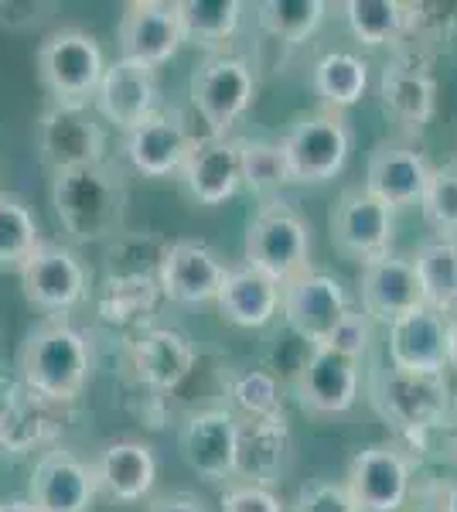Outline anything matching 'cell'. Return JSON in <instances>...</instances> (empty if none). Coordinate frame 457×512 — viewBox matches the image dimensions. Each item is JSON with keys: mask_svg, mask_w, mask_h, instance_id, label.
I'll return each mask as SVG.
<instances>
[{"mask_svg": "<svg viewBox=\"0 0 457 512\" xmlns=\"http://www.w3.org/2000/svg\"><path fill=\"white\" fill-rule=\"evenodd\" d=\"M246 267L267 274L273 284H290L311 270V222L297 205L270 198L246 229Z\"/></svg>", "mask_w": 457, "mask_h": 512, "instance_id": "cell-3", "label": "cell"}, {"mask_svg": "<svg viewBox=\"0 0 457 512\" xmlns=\"http://www.w3.org/2000/svg\"><path fill=\"white\" fill-rule=\"evenodd\" d=\"M331 243L352 260H376L393 243V209L382 205L365 185L345 188L328 212Z\"/></svg>", "mask_w": 457, "mask_h": 512, "instance_id": "cell-12", "label": "cell"}, {"mask_svg": "<svg viewBox=\"0 0 457 512\" xmlns=\"http://www.w3.org/2000/svg\"><path fill=\"white\" fill-rule=\"evenodd\" d=\"M116 41H120V59L140 62L147 69H161L178 55L185 45L178 21V4H164V0H130L123 7L120 28H116Z\"/></svg>", "mask_w": 457, "mask_h": 512, "instance_id": "cell-15", "label": "cell"}, {"mask_svg": "<svg viewBox=\"0 0 457 512\" xmlns=\"http://www.w3.org/2000/svg\"><path fill=\"white\" fill-rule=\"evenodd\" d=\"M284 154L290 164V178L297 185H328L342 175L352 154V127L345 113L318 110L294 120V127L284 134Z\"/></svg>", "mask_w": 457, "mask_h": 512, "instance_id": "cell-6", "label": "cell"}, {"mask_svg": "<svg viewBox=\"0 0 457 512\" xmlns=\"http://www.w3.org/2000/svg\"><path fill=\"white\" fill-rule=\"evenodd\" d=\"M195 137L188 134L185 120L171 110H157L154 117H147L140 127L127 134V161L134 164V171L147 178H168L174 171H181Z\"/></svg>", "mask_w": 457, "mask_h": 512, "instance_id": "cell-26", "label": "cell"}, {"mask_svg": "<svg viewBox=\"0 0 457 512\" xmlns=\"http://www.w3.org/2000/svg\"><path fill=\"white\" fill-rule=\"evenodd\" d=\"M239 168H243V185L260 198H277L290 185V164L280 140L239 137Z\"/></svg>", "mask_w": 457, "mask_h": 512, "instance_id": "cell-35", "label": "cell"}, {"mask_svg": "<svg viewBox=\"0 0 457 512\" xmlns=\"http://www.w3.org/2000/svg\"><path fill=\"white\" fill-rule=\"evenodd\" d=\"M161 294L157 287V274H113L106 277L103 291H99V315L110 325H137L140 318H147L154 311V301Z\"/></svg>", "mask_w": 457, "mask_h": 512, "instance_id": "cell-33", "label": "cell"}, {"mask_svg": "<svg viewBox=\"0 0 457 512\" xmlns=\"http://www.w3.org/2000/svg\"><path fill=\"white\" fill-rule=\"evenodd\" d=\"M18 274H21V291L28 297L31 308L45 311L52 318H62L65 311H72L76 304L86 301L89 274L69 246L41 243Z\"/></svg>", "mask_w": 457, "mask_h": 512, "instance_id": "cell-11", "label": "cell"}, {"mask_svg": "<svg viewBox=\"0 0 457 512\" xmlns=\"http://www.w3.org/2000/svg\"><path fill=\"white\" fill-rule=\"evenodd\" d=\"M290 512H359V509H355L352 495L345 492L342 482L318 478V482H307L297 489L294 502H290Z\"/></svg>", "mask_w": 457, "mask_h": 512, "instance_id": "cell-42", "label": "cell"}, {"mask_svg": "<svg viewBox=\"0 0 457 512\" xmlns=\"http://www.w3.org/2000/svg\"><path fill=\"white\" fill-rule=\"evenodd\" d=\"M457 31V4H406V41L427 45Z\"/></svg>", "mask_w": 457, "mask_h": 512, "instance_id": "cell-40", "label": "cell"}, {"mask_svg": "<svg viewBox=\"0 0 457 512\" xmlns=\"http://www.w3.org/2000/svg\"><path fill=\"white\" fill-rule=\"evenodd\" d=\"M226 393L232 403L229 414L236 420H267L284 414L280 383L267 369H243V373H236L229 379Z\"/></svg>", "mask_w": 457, "mask_h": 512, "instance_id": "cell-38", "label": "cell"}, {"mask_svg": "<svg viewBox=\"0 0 457 512\" xmlns=\"http://www.w3.org/2000/svg\"><path fill=\"white\" fill-rule=\"evenodd\" d=\"M219 315L236 328H267L280 311V284L253 267H232L219 297Z\"/></svg>", "mask_w": 457, "mask_h": 512, "instance_id": "cell-29", "label": "cell"}, {"mask_svg": "<svg viewBox=\"0 0 457 512\" xmlns=\"http://www.w3.org/2000/svg\"><path fill=\"white\" fill-rule=\"evenodd\" d=\"M222 512H287V509L273 489L236 482L222 492Z\"/></svg>", "mask_w": 457, "mask_h": 512, "instance_id": "cell-44", "label": "cell"}, {"mask_svg": "<svg viewBox=\"0 0 457 512\" xmlns=\"http://www.w3.org/2000/svg\"><path fill=\"white\" fill-rule=\"evenodd\" d=\"M348 308L352 304H348L342 280L324 270H307L280 287V311H284L290 332L301 335L311 349H321L328 342V335L335 332Z\"/></svg>", "mask_w": 457, "mask_h": 512, "instance_id": "cell-10", "label": "cell"}, {"mask_svg": "<svg viewBox=\"0 0 457 512\" xmlns=\"http://www.w3.org/2000/svg\"><path fill=\"white\" fill-rule=\"evenodd\" d=\"M69 427V403L14 386L0 396V448L7 454H31L52 448Z\"/></svg>", "mask_w": 457, "mask_h": 512, "instance_id": "cell-14", "label": "cell"}, {"mask_svg": "<svg viewBox=\"0 0 457 512\" xmlns=\"http://www.w3.org/2000/svg\"><path fill=\"white\" fill-rule=\"evenodd\" d=\"M430 171H434V164L427 161L420 147L403 144V140H386L369 154L365 188L393 212L410 209V205H420Z\"/></svg>", "mask_w": 457, "mask_h": 512, "instance_id": "cell-21", "label": "cell"}, {"mask_svg": "<svg viewBox=\"0 0 457 512\" xmlns=\"http://www.w3.org/2000/svg\"><path fill=\"white\" fill-rule=\"evenodd\" d=\"M35 65L52 103H89L106 72V55L89 31L58 28L38 45Z\"/></svg>", "mask_w": 457, "mask_h": 512, "instance_id": "cell-4", "label": "cell"}, {"mask_svg": "<svg viewBox=\"0 0 457 512\" xmlns=\"http://www.w3.org/2000/svg\"><path fill=\"white\" fill-rule=\"evenodd\" d=\"M41 243L35 212L18 195L0 192V270H21Z\"/></svg>", "mask_w": 457, "mask_h": 512, "instance_id": "cell-37", "label": "cell"}, {"mask_svg": "<svg viewBox=\"0 0 457 512\" xmlns=\"http://www.w3.org/2000/svg\"><path fill=\"white\" fill-rule=\"evenodd\" d=\"M314 89L324 99V110L345 113L348 106L362 103L369 89V65L352 52H328L314 62Z\"/></svg>", "mask_w": 457, "mask_h": 512, "instance_id": "cell-32", "label": "cell"}, {"mask_svg": "<svg viewBox=\"0 0 457 512\" xmlns=\"http://www.w3.org/2000/svg\"><path fill=\"white\" fill-rule=\"evenodd\" d=\"M372 345V318L365 315L359 308H348L345 318L335 325V332L328 335V342L321 345V349H331L338 355H345V359L359 362L365 352H369Z\"/></svg>", "mask_w": 457, "mask_h": 512, "instance_id": "cell-41", "label": "cell"}, {"mask_svg": "<svg viewBox=\"0 0 457 512\" xmlns=\"http://www.w3.org/2000/svg\"><path fill=\"white\" fill-rule=\"evenodd\" d=\"M229 267L222 256L202 239H178L161 253L157 263V287L174 304L215 301L226 284Z\"/></svg>", "mask_w": 457, "mask_h": 512, "instance_id": "cell-16", "label": "cell"}, {"mask_svg": "<svg viewBox=\"0 0 457 512\" xmlns=\"http://www.w3.org/2000/svg\"><path fill=\"white\" fill-rule=\"evenodd\" d=\"M38 158L55 171L106 161V130L89 103H48L35 123Z\"/></svg>", "mask_w": 457, "mask_h": 512, "instance_id": "cell-7", "label": "cell"}, {"mask_svg": "<svg viewBox=\"0 0 457 512\" xmlns=\"http://www.w3.org/2000/svg\"><path fill=\"white\" fill-rule=\"evenodd\" d=\"M52 205L62 229L76 243H103L120 233L127 216V185L110 161L55 171Z\"/></svg>", "mask_w": 457, "mask_h": 512, "instance_id": "cell-1", "label": "cell"}, {"mask_svg": "<svg viewBox=\"0 0 457 512\" xmlns=\"http://www.w3.org/2000/svg\"><path fill=\"white\" fill-rule=\"evenodd\" d=\"M55 11H58V4H52V0H0V28L35 31L52 18Z\"/></svg>", "mask_w": 457, "mask_h": 512, "instance_id": "cell-43", "label": "cell"}, {"mask_svg": "<svg viewBox=\"0 0 457 512\" xmlns=\"http://www.w3.org/2000/svg\"><path fill=\"white\" fill-rule=\"evenodd\" d=\"M236 431L239 420L229 410H198L181 427V458L205 482L236 478Z\"/></svg>", "mask_w": 457, "mask_h": 512, "instance_id": "cell-22", "label": "cell"}, {"mask_svg": "<svg viewBox=\"0 0 457 512\" xmlns=\"http://www.w3.org/2000/svg\"><path fill=\"white\" fill-rule=\"evenodd\" d=\"M359 301H362L359 311H365L372 321H382V325H393L396 318L427 308L413 260L396 253H382L376 260L362 263Z\"/></svg>", "mask_w": 457, "mask_h": 512, "instance_id": "cell-20", "label": "cell"}, {"mask_svg": "<svg viewBox=\"0 0 457 512\" xmlns=\"http://www.w3.org/2000/svg\"><path fill=\"white\" fill-rule=\"evenodd\" d=\"M21 386L52 400L72 403L93 376V345L86 332L65 318H48L35 325L18 352Z\"/></svg>", "mask_w": 457, "mask_h": 512, "instance_id": "cell-2", "label": "cell"}, {"mask_svg": "<svg viewBox=\"0 0 457 512\" xmlns=\"http://www.w3.org/2000/svg\"><path fill=\"white\" fill-rule=\"evenodd\" d=\"M0 512H38L28 499H7L0 502Z\"/></svg>", "mask_w": 457, "mask_h": 512, "instance_id": "cell-47", "label": "cell"}, {"mask_svg": "<svg viewBox=\"0 0 457 512\" xmlns=\"http://www.w3.org/2000/svg\"><path fill=\"white\" fill-rule=\"evenodd\" d=\"M342 485L359 512H400L410 499L413 465L400 444H369L348 461Z\"/></svg>", "mask_w": 457, "mask_h": 512, "instance_id": "cell-9", "label": "cell"}, {"mask_svg": "<svg viewBox=\"0 0 457 512\" xmlns=\"http://www.w3.org/2000/svg\"><path fill=\"white\" fill-rule=\"evenodd\" d=\"M372 407L400 434L430 431L447 417L451 390L444 376H410L400 369H379L372 376Z\"/></svg>", "mask_w": 457, "mask_h": 512, "instance_id": "cell-8", "label": "cell"}, {"mask_svg": "<svg viewBox=\"0 0 457 512\" xmlns=\"http://www.w3.org/2000/svg\"><path fill=\"white\" fill-rule=\"evenodd\" d=\"M420 209L427 226L437 233V239L457 243V161L440 164V168L430 171Z\"/></svg>", "mask_w": 457, "mask_h": 512, "instance_id": "cell-39", "label": "cell"}, {"mask_svg": "<svg viewBox=\"0 0 457 512\" xmlns=\"http://www.w3.org/2000/svg\"><path fill=\"white\" fill-rule=\"evenodd\" d=\"M447 369L457 373V311L447 315Z\"/></svg>", "mask_w": 457, "mask_h": 512, "instance_id": "cell-46", "label": "cell"}, {"mask_svg": "<svg viewBox=\"0 0 457 512\" xmlns=\"http://www.w3.org/2000/svg\"><path fill=\"white\" fill-rule=\"evenodd\" d=\"M96 489L116 502H140L147 499L157 482V458L154 448L144 441H113L99 451L96 465Z\"/></svg>", "mask_w": 457, "mask_h": 512, "instance_id": "cell-28", "label": "cell"}, {"mask_svg": "<svg viewBox=\"0 0 457 512\" xmlns=\"http://www.w3.org/2000/svg\"><path fill=\"white\" fill-rule=\"evenodd\" d=\"M290 458H294V437H290L284 414L267 420H239L236 478H243L246 485L270 489L287 475Z\"/></svg>", "mask_w": 457, "mask_h": 512, "instance_id": "cell-23", "label": "cell"}, {"mask_svg": "<svg viewBox=\"0 0 457 512\" xmlns=\"http://www.w3.org/2000/svg\"><path fill=\"white\" fill-rule=\"evenodd\" d=\"M342 11L348 31L365 48L403 45L406 41V4L400 0H348Z\"/></svg>", "mask_w": 457, "mask_h": 512, "instance_id": "cell-34", "label": "cell"}, {"mask_svg": "<svg viewBox=\"0 0 457 512\" xmlns=\"http://www.w3.org/2000/svg\"><path fill=\"white\" fill-rule=\"evenodd\" d=\"M389 362L410 376H444L447 369V315L430 308L410 311L389 325Z\"/></svg>", "mask_w": 457, "mask_h": 512, "instance_id": "cell-24", "label": "cell"}, {"mask_svg": "<svg viewBox=\"0 0 457 512\" xmlns=\"http://www.w3.org/2000/svg\"><path fill=\"white\" fill-rule=\"evenodd\" d=\"M440 512H457V482L454 485H447V492H444V509Z\"/></svg>", "mask_w": 457, "mask_h": 512, "instance_id": "cell-48", "label": "cell"}, {"mask_svg": "<svg viewBox=\"0 0 457 512\" xmlns=\"http://www.w3.org/2000/svg\"><path fill=\"white\" fill-rule=\"evenodd\" d=\"M157 96H161L157 69L116 59L106 62V72L93 93V110L103 123H113L116 130L130 134V130L157 113Z\"/></svg>", "mask_w": 457, "mask_h": 512, "instance_id": "cell-17", "label": "cell"}, {"mask_svg": "<svg viewBox=\"0 0 457 512\" xmlns=\"http://www.w3.org/2000/svg\"><path fill=\"white\" fill-rule=\"evenodd\" d=\"M417 270L423 304L437 315L457 311V243L451 239H427L410 256Z\"/></svg>", "mask_w": 457, "mask_h": 512, "instance_id": "cell-30", "label": "cell"}, {"mask_svg": "<svg viewBox=\"0 0 457 512\" xmlns=\"http://www.w3.org/2000/svg\"><path fill=\"white\" fill-rule=\"evenodd\" d=\"M256 99V72L239 55L212 52L191 72V103L209 127V137H229Z\"/></svg>", "mask_w": 457, "mask_h": 512, "instance_id": "cell-5", "label": "cell"}, {"mask_svg": "<svg viewBox=\"0 0 457 512\" xmlns=\"http://www.w3.org/2000/svg\"><path fill=\"white\" fill-rule=\"evenodd\" d=\"M130 366L147 390L171 393L195 369V345L178 328H147L130 349Z\"/></svg>", "mask_w": 457, "mask_h": 512, "instance_id": "cell-27", "label": "cell"}, {"mask_svg": "<svg viewBox=\"0 0 457 512\" xmlns=\"http://www.w3.org/2000/svg\"><path fill=\"white\" fill-rule=\"evenodd\" d=\"M147 512H209L202 499H195L191 492H168L151 499Z\"/></svg>", "mask_w": 457, "mask_h": 512, "instance_id": "cell-45", "label": "cell"}, {"mask_svg": "<svg viewBox=\"0 0 457 512\" xmlns=\"http://www.w3.org/2000/svg\"><path fill=\"white\" fill-rule=\"evenodd\" d=\"M96 492L93 465L82 461L76 451L52 448L31 468L28 502L38 512H89Z\"/></svg>", "mask_w": 457, "mask_h": 512, "instance_id": "cell-18", "label": "cell"}, {"mask_svg": "<svg viewBox=\"0 0 457 512\" xmlns=\"http://www.w3.org/2000/svg\"><path fill=\"white\" fill-rule=\"evenodd\" d=\"M328 4L324 0H263L256 7V21L270 38L284 45H304L321 31Z\"/></svg>", "mask_w": 457, "mask_h": 512, "instance_id": "cell-36", "label": "cell"}, {"mask_svg": "<svg viewBox=\"0 0 457 512\" xmlns=\"http://www.w3.org/2000/svg\"><path fill=\"white\" fill-rule=\"evenodd\" d=\"M181 181L188 195L202 205H222L243 188L239 168V137H205L195 140L181 164Z\"/></svg>", "mask_w": 457, "mask_h": 512, "instance_id": "cell-25", "label": "cell"}, {"mask_svg": "<svg viewBox=\"0 0 457 512\" xmlns=\"http://www.w3.org/2000/svg\"><path fill=\"white\" fill-rule=\"evenodd\" d=\"M379 99L389 120L400 123L406 134H420L437 110V79L430 62L420 52L400 48L382 69Z\"/></svg>", "mask_w": 457, "mask_h": 512, "instance_id": "cell-13", "label": "cell"}, {"mask_svg": "<svg viewBox=\"0 0 457 512\" xmlns=\"http://www.w3.org/2000/svg\"><path fill=\"white\" fill-rule=\"evenodd\" d=\"M359 362L331 349H311L294 376V396L307 414H348L359 400Z\"/></svg>", "mask_w": 457, "mask_h": 512, "instance_id": "cell-19", "label": "cell"}, {"mask_svg": "<svg viewBox=\"0 0 457 512\" xmlns=\"http://www.w3.org/2000/svg\"><path fill=\"white\" fill-rule=\"evenodd\" d=\"M178 21L185 41L209 48L212 55L236 38L239 21H243V4H236V0H178Z\"/></svg>", "mask_w": 457, "mask_h": 512, "instance_id": "cell-31", "label": "cell"}]
</instances>
